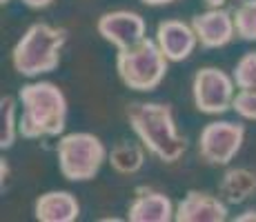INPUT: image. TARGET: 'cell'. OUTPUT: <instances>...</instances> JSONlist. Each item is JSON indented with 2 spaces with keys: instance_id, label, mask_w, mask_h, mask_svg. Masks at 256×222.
Listing matches in <instances>:
<instances>
[{
  "instance_id": "1",
  "label": "cell",
  "mask_w": 256,
  "mask_h": 222,
  "mask_svg": "<svg viewBox=\"0 0 256 222\" xmlns=\"http://www.w3.org/2000/svg\"><path fill=\"white\" fill-rule=\"evenodd\" d=\"M127 120L142 147L165 165L178 162L187 151V140L178 136L172 107L165 102H132Z\"/></svg>"
},
{
  "instance_id": "2",
  "label": "cell",
  "mask_w": 256,
  "mask_h": 222,
  "mask_svg": "<svg viewBox=\"0 0 256 222\" xmlns=\"http://www.w3.org/2000/svg\"><path fill=\"white\" fill-rule=\"evenodd\" d=\"M22 105V116L18 120V131L24 140L56 138L65 131L67 100L65 93L54 82H32L18 93Z\"/></svg>"
},
{
  "instance_id": "3",
  "label": "cell",
  "mask_w": 256,
  "mask_h": 222,
  "mask_svg": "<svg viewBox=\"0 0 256 222\" xmlns=\"http://www.w3.org/2000/svg\"><path fill=\"white\" fill-rule=\"evenodd\" d=\"M67 42V31L47 22H36L22 33L12 51V62L20 76L36 78L60 65V51Z\"/></svg>"
},
{
  "instance_id": "4",
  "label": "cell",
  "mask_w": 256,
  "mask_h": 222,
  "mask_svg": "<svg viewBox=\"0 0 256 222\" xmlns=\"http://www.w3.org/2000/svg\"><path fill=\"white\" fill-rule=\"evenodd\" d=\"M167 58L156 40H140L116 56V71L125 87L134 91H154L167 73Z\"/></svg>"
},
{
  "instance_id": "5",
  "label": "cell",
  "mask_w": 256,
  "mask_h": 222,
  "mask_svg": "<svg viewBox=\"0 0 256 222\" xmlns=\"http://www.w3.org/2000/svg\"><path fill=\"white\" fill-rule=\"evenodd\" d=\"M58 169L65 180L87 182L100 171L107 160L105 145L94 133H70L62 136L56 145Z\"/></svg>"
},
{
  "instance_id": "6",
  "label": "cell",
  "mask_w": 256,
  "mask_h": 222,
  "mask_svg": "<svg viewBox=\"0 0 256 222\" xmlns=\"http://www.w3.org/2000/svg\"><path fill=\"white\" fill-rule=\"evenodd\" d=\"M234 87V78H230L223 69L203 67L200 71H196L194 82H192V96H194L196 109L208 116H220L228 109H232L236 96Z\"/></svg>"
},
{
  "instance_id": "7",
  "label": "cell",
  "mask_w": 256,
  "mask_h": 222,
  "mask_svg": "<svg viewBox=\"0 0 256 222\" xmlns=\"http://www.w3.org/2000/svg\"><path fill=\"white\" fill-rule=\"evenodd\" d=\"M245 140V127L236 122H210L198 138V154L208 165L225 167L236 158Z\"/></svg>"
},
{
  "instance_id": "8",
  "label": "cell",
  "mask_w": 256,
  "mask_h": 222,
  "mask_svg": "<svg viewBox=\"0 0 256 222\" xmlns=\"http://www.w3.org/2000/svg\"><path fill=\"white\" fill-rule=\"evenodd\" d=\"M96 29L107 42L114 44L118 51L130 49L134 44H138L140 40H145V31H147L140 13L125 11V9L102 13L96 22Z\"/></svg>"
},
{
  "instance_id": "9",
  "label": "cell",
  "mask_w": 256,
  "mask_h": 222,
  "mask_svg": "<svg viewBox=\"0 0 256 222\" xmlns=\"http://www.w3.org/2000/svg\"><path fill=\"white\" fill-rule=\"evenodd\" d=\"M192 27L203 49H220L236 36L234 11L230 9H208L205 13L192 18Z\"/></svg>"
},
{
  "instance_id": "10",
  "label": "cell",
  "mask_w": 256,
  "mask_h": 222,
  "mask_svg": "<svg viewBox=\"0 0 256 222\" xmlns=\"http://www.w3.org/2000/svg\"><path fill=\"white\" fill-rule=\"evenodd\" d=\"M156 42L170 62H183L194 53L198 36L192 24L180 20H165L156 29Z\"/></svg>"
},
{
  "instance_id": "11",
  "label": "cell",
  "mask_w": 256,
  "mask_h": 222,
  "mask_svg": "<svg viewBox=\"0 0 256 222\" xmlns=\"http://www.w3.org/2000/svg\"><path fill=\"white\" fill-rule=\"evenodd\" d=\"M176 222H223L228 220V202L203 191H187L174 214Z\"/></svg>"
},
{
  "instance_id": "12",
  "label": "cell",
  "mask_w": 256,
  "mask_h": 222,
  "mask_svg": "<svg viewBox=\"0 0 256 222\" xmlns=\"http://www.w3.org/2000/svg\"><path fill=\"white\" fill-rule=\"evenodd\" d=\"M174 205L160 191L138 189L127 209V220L132 222H170L174 220Z\"/></svg>"
},
{
  "instance_id": "13",
  "label": "cell",
  "mask_w": 256,
  "mask_h": 222,
  "mask_svg": "<svg viewBox=\"0 0 256 222\" xmlns=\"http://www.w3.org/2000/svg\"><path fill=\"white\" fill-rule=\"evenodd\" d=\"M34 214L40 222H74L80 216V205L70 191H47L36 200Z\"/></svg>"
},
{
  "instance_id": "14",
  "label": "cell",
  "mask_w": 256,
  "mask_h": 222,
  "mask_svg": "<svg viewBox=\"0 0 256 222\" xmlns=\"http://www.w3.org/2000/svg\"><path fill=\"white\" fill-rule=\"evenodd\" d=\"M256 191V174L250 169H228L218 182V196L228 205H243Z\"/></svg>"
},
{
  "instance_id": "15",
  "label": "cell",
  "mask_w": 256,
  "mask_h": 222,
  "mask_svg": "<svg viewBox=\"0 0 256 222\" xmlns=\"http://www.w3.org/2000/svg\"><path fill=\"white\" fill-rule=\"evenodd\" d=\"M110 165L116 174L120 176H132L138 174L145 165V149L140 145H134V142H118V145L112 149L110 154Z\"/></svg>"
},
{
  "instance_id": "16",
  "label": "cell",
  "mask_w": 256,
  "mask_h": 222,
  "mask_svg": "<svg viewBox=\"0 0 256 222\" xmlns=\"http://www.w3.org/2000/svg\"><path fill=\"white\" fill-rule=\"evenodd\" d=\"M16 100L12 96L0 98V149H12L18 138V120H16Z\"/></svg>"
},
{
  "instance_id": "17",
  "label": "cell",
  "mask_w": 256,
  "mask_h": 222,
  "mask_svg": "<svg viewBox=\"0 0 256 222\" xmlns=\"http://www.w3.org/2000/svg\"><path fill=\"white\" fill-rule=\"evenodd\" d=\"M234 27L240 40L256 42V0H245L234 9Z\"/></svg>"
},
{
  "instance_id": "18",
  "label": "cell",
  "mask_w": 256,
  "mask_h": 222,
  "mask_svg": "<svg viewBox=\"0 0 256 222\" xmlns=\"http://www.w3.org/2000/svg\"><path fill=\"white\" fill-rule=\"evenodd\" d=\"M234 82L238 89H256V51L245 53L234 67Z\"/></svg>"
},
{
  "instance_id": "19",
  "label": "cell",
  "mask_w": 256,
  "mask_h": 222,
  "mask_svg": "<svg viewBox=\"0 0 256 222\" xmlns=\"http://www.w3.org/2000/svg\"><path fill=\"white\" fill-rule=\"evenodd\" d=\"M232 109L245 120H256V89H240L234 96Z\"/></svg>"
},
{
  "instance_id": "20",
  "label": "cell",
  "mask_w": 256,
  "mask_h": 222,
  "mask_svg": "<svg viewBox=\"0 0 256 222\" xmlns=\"http://www.w3.org/2000/svg\"><path fill=\"white\" fill-rule=\"evenodd\" d=\"M205 4H208L210 9H230V11H234V9H238L240 4L245 2V0H203Z\"/></svg>"
},
{
  "instance_id": "21",
  "label": "cell",
  "mask_w": 256,
  "mask_h": 222,
  "mask_svg": "<svg viewBox=\"0 0 256 222\" xmlns=\"http://www.w3.org/2000/svg\"><path fill=\"white\" fill-rule=\"evenodd\" d=\"M54 0H22V4H27V7H32V9H45Z\"/></svg>"
},
{
  "instance_id": "22",
  "label": "cell",
  "mask_w": 256,
  "mask_h": 222,
  "mask_svg": "<svg viewBox=\"0 0 256 222\" xmlns=\"http://www.w3.org/2000/svg\"><path fill=\"white\" fill-rule=\"evenodd\" d=\"M234 220H236V222H254V220H256V209H248V211H243V214L236 216Z\"/></svg>"
},
{
  "instance_id": "23",
  "label": "cell",
  "mask_w": 256,
  "mask_h": 222,
  "mask_svg": "<svg viewBox=\"0 0 256 222\" xmlns=\"http://www.w3.org/2000/svg\"><path fill=\"white\" fill-rule=\"evenodd\" d=\"M142 4L147 7H163V4H170V2H176V0H140Z\"/></svg>"
},
{
  "instance_id": "24",
  "label": "cell",
  "mask_w": 256,
  "mask_h": 222,
  "mask_svg": "<svg viewBox=\"0 0 256 222\" xmlns=\"http://www.w3.org/2000/svg\"><path fill=\"white\" fill-rule=\"evenodd\" d=\"M7 174H9V167H7V162L2 160V185H4V180H7Z\"/></svg>"
},
{
  "instance_id": "25",
  "label": "cell",
  "mask_w": 256,
  "mask_h": 222,
  "mask_svg": "<svg viewBox=\"0 0 256 222\" xmlns=\"http://www.w3.org/2000/svg\"><path fill=\"white\" fill-rule=\"evenodd\" d=\"M0 2H2V4H4V2H9V0H0Z\"/></svg>"
}]
</instances>
